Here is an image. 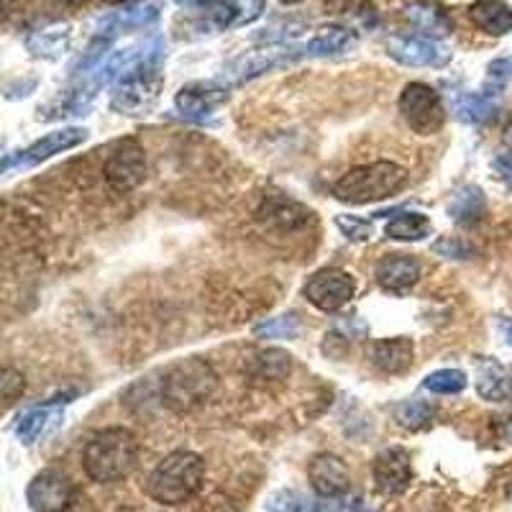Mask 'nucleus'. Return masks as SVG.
I'll return each mask as SVG.
<instances>
[{"label": "nucleus", "mask_w": 512, "mask_h": 512, "mask_svg": "<svg viewBox=\"0 0 512 512\" xmlns=\"http://www.w3.org/2000/svg\"><path fill=\"white\" fill-rule=\"evenodd\" d=\"M433 249H436L441 256H446V259H469V246L459 239H451V236L438 241Z\"/></svg>", "instance_id": "nucleus-38"}, {"label": "nucleus", "mask_w": 512, "mask_h": 512, "mask_svg": "<svg viewBox=\"0 0 512 512\" xmlns=\"http://www.w3.org/2000/svg\"><path fill=\"white\" fill-rule=\"evenodd\" d=\"M497 326H500L502 336H505V344L512 346V320L510 318H500V320H497Z\"/></svg>", "instance_id": "nucleus-40"}, {"label": "nucleus", "mask_w": 512, "mask_h": 512, "mask_svg": "<svg viewBox=\"0 0 512 512\" xmlns=\"http://www.w3.org/2000/svg\"><path fill=\"white\" fill-rule=\"evenodd\" d=\"M369 361L372 367L382 374H402L413 367L415 346L410 338H382L377 344L369 346Z\"/></svg>", "instance_id": "nucleus-17"}, {"label": "nucleus", "mask_w": 512, "mask_h": 512, "mask_svg": "<svg viewBox=\"0 0 512 512\" xmlns=\"http://www.w3.org/2000/svg\"><path fill=\"white\" fill-rule=\"evenodd\" d=\"M297 331H300V320L295 313L277 315L254 328L256 338H295Z\"/></svg>", "instance_id": "nucleus-32"}, {"label": "nucleus", "mask_w": 512, "mask_h": 512, "mask_svg": "<svg viewBox=\"0 0 512 512\" xmlns=\"http://www.w3.org/2000/svg\"><path fill=\"white\" fill-rule=\"evenodd\" d=\"M500 103L495 100V95H489L487 90L482 93H464L456 98L454 113L459 121L464 123H484L495 116Z\"/></svg>", "instance_id": "nucleus-28"}, {"label": "nucleus", "mask_w": 512, "mask_h": 512, "mask_svg": "<svg viewBox=\"0 0 512 512\" xmlns=\"http://www.w3.org/2000/svg\"><path fill=\"white\" fill-rule=\"evenodd\" d=\"M177 3L185 6L187 16L195 21L198 31H205V34L236 26V3L231 0H177Z\"/></svg>", "instance_id": "nucleus-16"}, {"label": "nucleus", "mask_w": 512, "mask_h": 512, "mask_svg": "<svg viewBox=\"0 0 512 512\" xmlns=\"http://www.w3.org/2000/svg\"><path fill=\"white\" fill-rule=\"evenodd\" d=\"M292 369V356L282 349L251 351L244 361V374L256 384H272L287 379Z\"/></svg>", "instance_id": "nucleus-18"}, {"label": "nucleus", "mask_w": 512, "mask_h": 512, "mask_svg": "<svg viewBox=\"0 0 512 512\" xmlns=\"http://www.w3.org/2000/svg\"><path fill=\"white\" fill-rule=\"evenodd\" d=\"M372 474L379 495L397 497L408 492L410 482H413V461H410V454L405 448L390 446L377 454Z\"/></svg>", "instance_id": "nucleus-9"}, {"label": "nucleus", "mask_w": 512, "mask_h": 512, "mask_svg": "<svg viewBox=\"0 0 512 512\" xmlns=\"http://www.w3.org/2000/svg\"><path fill=\"white\" fill-rule=\"evenodd\" d=\"M282 3H287V6H290V3H300V0H282Z\"/></svg>", "instance_id": "nucleus-43"}, {"label": "nucleus", "mask_w": 512, "mask_h": 512, "mask_svg": "<svg viewBox=\"0 0 512 512\" xmlns=\"http://www.w3.org/2000/svg\"><path fill=\"white\" fill-rule=\"evenodd\" d=\"M336 226L338 231L344 233L349 241H369L374 236V226L367 221V218H356V216H338L336 218Z\"/></svg>", "instance_id": "nucleus-34"}, {"label": "nucleus", "mask_w": 512, "mask_h": 512, "mask_svg": "<svg viewBox=\"0 0 512 512\" xmlns=\"http://www.w3.org/2000/svg\"><path fill=\"white\" fill-rule=\"evenodd\" d=\"M256 218L274 231H295L310 221V210L285 195H267L256 210Z\"/></svg>", "instance_id": "nucleus-15"}, {"label": "nucleus", "mask_w": 512, "mask_h": 512, "mask_svg": "<svg viewBox=\"0 0 512 512\" xmlns=\"http://www.w3.org/2000/svg\"><path fill=\"white\" fill-rule=\"evenodd\" d=\"M149 164H146V152L139 141H121L111 152L103 167L105 182L116 192H131L146 180Z\"/></svg>", "instance_id": "nucleus-7"}, {"label": "nucleus", "mask_w": 512, "mask_h": 512, "mask_svg": "<svg viewBox=\"0 0 512 512\" xmlns=\"http://www.w3.org/2000/svg\"><path fill=\"white\" fill-rule=\"evenodd\" d=\"M64 3H80V0H64Z\"/></svg>", "instance_id": "nucleus-44"}, {"label": "nucleus", "mask_w": 512, "mask_h": 512, "mask_svg": "<svg viewBox=\"0 0 512 512\" xmlns=\"http://www.w3.org/2000/svg\"><path fill=\"white\" fill-rule=\"evenodd\" d=\"M408 18L418 26L423 34L428 36H443L454 29V21L443 8H438L436 3H428V0H420V3H410L408 6Z\"/></svg>", "instance_id": "nucleus-27"}, {"label": "nucleus", "mask_w": 512, "mask_h": 512, "mask_svg": "<svg viewBox=\"0 0 512 512\" xmlns=\"http://www.w3.org/2000/svg\"><path fill=\"white\" fill-rule=\"evenodd\" d=\"M139 461V441L128 428H105L85 446L82 466L93 482L113 484L134 472Z\"/></svg>", "instance_id": "nucleus-1"}, {"label": "nucleus", "mask_w": 512, "mask_h": 512, "mask_svg": "<svg viewBox=\"0 0 512 512\" xmlns=\"http://www.w3.org/2000/svg\"><path fill=\"white\" fill-rule=\"evenodd\" d=\"M408 185V172L395 162H374L346 172L333 185V195L341 203L367 205L392 198L395 192Z\"/></svg>", "instance_id": "nucleus-5"}, {"label": "nucleus", "mask_w": 512, "mask_h": 512, "mask_svg": "<svg viewBox=\"0 0 512 512\" xmlns=\"http://www.w3.org/2000/svg\"><path fill=\"white\" fill-rule=\"evenodd\" d=\"M466 384H469V379L461 369H438V372L425 377L423 387L436 392V395H459L466 390Z\"/></svg>", "instance_id": "nucleus-31"}, {"label": "nucleus", "mask_w": 512, "mask_h": 512, "mask_svg": "<svg viewBox=\"0 0 512 512\" xmlns=\"http://www.w3.org/2000/svg\"><path fill=\"white\" fill-rule=\"evenodd\" d=\"M72 41V26L70 24H52L47 29H39L29 34L26 39V49L34 57L41 59H57L70 49Z\"/></svg>", "instance_id": "nucleus-26"}, {"label": "nucleus", "mask_w": 512, "mask_h": 512, "mask_svg": "<svg viewBox=\"0 0 512 512\" xmlns=\"http://www.w3.org/2000/svg\"><path fill=\"white\" fill-rule=\"evenodd\" d=\"M205 461L192 451H175L164 456L149 474L146 492L162 505H182L203 487Z\"/></svg>", "instance_id": "nucleus-4"}, {"label": "nucleus", "mask_w": 512, "mask_h": 512, "mask_svg": "<svg viewBox=\"0 0 512 512\" xmlns=\"http://www.w3.org/2000/svg\"><path fill=\"white\" fill-rule=\"evenodd\" d=\"M492 167H495L497 177H500L502 182H505L507 190L512 192V152L510 154H500V157L492 162Z\"/></svg>", "instance_id": "nucleus-39"}, {"label": "nucleus", "mask_w": 512, "mask_h": 512, "mask_svg": "<svg viewBox=\"0 0 512 512\" xmlns=\"http://www.w3.org/2000/svg\"><path fill=\"white\" fill-rule=\"evenodd\" d=\"M308 477L313 484L315 495L333 500V497H346L351 489V474L344 459L336 454H318L308 466Z\"/></svg>", "instance_id": "nucleus-13"}, {"label": "nucleus", "mask_w": 512, "mask_h": 512, "mask_svg": "<svg viewBox=\"0 0 512 512\" xmlns=\"http://www.w3.org/2000/svg\"><path fill=\"white\" fill-rule=\"evenodd\" d=\"M24 387H26L24 374L16 372V369H11V367H6V372H3V400L13 402L16 397H21Z\"/></svg>", "instance_id": "nucleus-36"}, {"label": "nucleus", "mask_w": 512, "mask_h": 512, "mask_svg": "<svg viewBox=\"0 0 512 512\" xmlns=\"http://www.w3.org/2000/svg\"><path fill=\"white\" fill-rule=\"evenodd\" d=\"M264 11V0H236V26L256 21Z\"/></svg>", "instance_id": "nucleus-37"}, {"label": "nucleus", "mask_w": 512, "mask_h": 512, "mask_svg": "<svg viewBox=\"0 0 512 512\" xmlns=\"http://www.w3.org/2000/svg\"><path fill=\"white\" fill-rule=\"evenodd\" d=\"M88 139V128H62V131H52L44 139H39L36 144H31L26 152L18 154V164H41L52 159L54 154H62L67 149H75L82 141Z\"/></svg>", "instance_id": "nucleus-20"}, {"label": "nucleus", "mask_w": 512, "mask_h": 512, "mask_svg": "<svg viewBox=\"0 0 512 512\" xmlns=\"http://www.w3.org/2000/svg\"><path fill=\"white\" fill-rule=\"evenodd\" d=\"M228 100V90L216 82H192L182 88L175 98L177 113L195 123H210L216 111Z\"/></svg>", "instance_id": "nucleus-12"}, {"label": "nucleus", "mask_w": 512, "mask_h": 512, "mask_svg": "<svg viewBox=\"0 0 512 512\" xmlns=\"http://www.w3.org/2000/svg\"><path fill=\"white\" fill-rule=\"evenodd\" d=\"M62 420V408L57 402H47V405H39V408L26 410L16 423V436L21 438V443L31 446V443L41 441V438L52 433L54 428Z\"/></svg>", "instance_id": "nucleus-22"}, {"label": "nucleus", "mask_w": 512, "mask_h": 512, "mask_svg": "<svg viewBox=\"0 0 512 512\" xmlns=\"http://www.w3.org/2000/svg\"><path fill=\"white\" fill-rule=\"evenodd\" d=\"M431 231V221H428L423 213H415V210L397 213V216L390 218V223L384 226V233L395 241H420L425 239V236H431Z\"/></svg>", "instance_id": "nucleus-29"}, {"label": "nucleus", "mask_w": 512, "mask_h": 512, "mask_svg": "<svg viewBox=\"0 0 512 512\" xmlns=\"http://www.w3.org/2000/svg\"><path fill=\"white\" fill-rule=\"evenodd\" d=\"M26 497L34 512H64L75 500V484L67 474L47 469L31 479Z\"/></svg>", "instance_id": "nucleus-10"}, {"label": "nucleus", "mask_w": 512, "mask_h": 512, "mask_svg": "<svg viewBox=\"0 0 512 512\" xmlns=\"http://www.w3.org/2000/svg\"><path fill=\"white\" fill-rule=\"evenodd\" d=\"M159 3H131V6H123L121 11L108 13L105 18L98 21L100 36H116L123 34V31H134V29H146L152 26L159 18Z\"/></svg>", "instance_id": "nucleus-19"}, {"label": "nucleus", "mask_w": 512, "mask_h": 512, "mask_svg": "<svg viewBox=\"0 0 512 512\" xmlns=\"http://www.w3.org/2000/svg\"><path fill=\"white\" fill-rule=\"evenodd\" d=\"M105 3H116V6H131V3H139V0H105Z\"/></svg>", "instance_id": "nucleus-42"}, {"label": "nucleus", "mask_w": 512, "mask_h": 512, "mask_svg": "<svg viewBox=\"0 0 512 512\" xmlns=\"http://www.w3.org/2000/svg\"><path fill=\"white\" fill-rule=\"evenodd\" d=\"M387 54L405 67H443L451 59V49L423 36H392L387 41Z\"/></svg>", "instance_id": "nucleus-11"}, {"label": "nucleus", "mask_w": 512, "mask_h": 512, "mask_svg": "<svg viewBox=\"0 0 512 512\" xmlns=\"http://www.w3.org/2000/svg\"><path fill=\"white\" fill-rule=\"evenodd\" d=\"M420 280V262L408 254H390L377 264V282L384 292L405 295Z\"/></svg>", "instance_id": "nucleus-14"}, {"label": "nucleus", "mask_w": 512, "mask_h": 512, "mask_svg": "<svg viewBox=\"0 0 512 512\" xmlns=\"http://www.w3.org/2000/svg\"><path fill=\"white\" fill-rule=\"evenodd\" d=\"M436 405L425 400H405L395 408V420L405 431H423L436 420Z\"/></svg>", "instance_id": "nucleus-30"}, {"label": "nucleus", "mask_w": 512, "mask_h": 512, "mask_svg": "<svg viewBox=\"0 0 512 512\" xmlns=\"http://www.w3.org/2000/svg\"><path fill=\"white\" fill-rule=\"evenodd\" d=\"M400 113L415 134H438L446 123V108L436 88L425 82H410L400 95Z\"/></svg>", "instance_id": "nucleus-6"}, {"label": "nucleus", "mask_w": 512, "mask_h": 512, "mask_svg": "<svg viewBox=\"0 0 512 512\" xmlns=\"http://www.w3.org/2000/svg\"><path fill=\"white\" fill-rule=\"evenodd\" d=\"M448 216L454 218V223L464 228H472L484 221L487 216V198H484L482 187L464 185L454 192V198L448 203Z\"/></svg>", "instance_id": "nucleus-23"}, {"label": "nucleus", "mask_w": 512, "mask_h": 512, "mask_svg": "<svg viewBox=\"0 0 512 512\" xmlns=\"http://www.w3.org/2000/svg\"><path fill=\"white\" fill-rule=\"evenodd\" d=\"M469 18L489 36H505L512 31V8L505 0H477L469 8Z\"/></svg>", "instance_id": "nucleus-24"}, {"label": "nucleus", "mask_w": 512, "mask_h": 512, "mask_svg": "<svg viewBox=\"0 0 512 512\" xmlns=\"http://www.w3.org/2000/svg\"><path fill=\"white\" fill-rule=\"evenodd\" d=\"M474 387H477L479 397L489 402L512 400V374L495 359L479 361Z\"/></svg>", "instance_id": "nucleus-21"}, {"label": "nucleus", "mask_w": 512, "mask_h": 512, "mask_svg": "<svg viewBox=\"0 0 512 512\" xmlns=\"http://www.w3.org/2000/svg\"><path fill=\"white\" fill-rule=\"evenodd\" d=\"M356 285L344 269H318V272L305 282L303 295L308 297V303L315 305L323 313H336L344 305L351 303L354 297Z\"/></svg>", "instance_id": "nucleus-8"}, {"label": "nucleus", "mask_w": 512, "mask_h": 512, "mask_svg": "<svg viewBox=\"0 0 512 512\" xmlns=\"http://www.w3.org/2000/svg\"><path fill=\"white\" fill-rule=\"evenodd\" d=\"M505 144L512 149V121L507 123V128H505Z\"/></svg>", "instance_id": "nucleus-41"}, {"label": "nucleus", "mask_w": 512, "mask_h": 512, "mask_svg": "<svg viewBox=\"0 0 512 512\" xmlns=\"http://www.w3.org/2000/svg\"><path fill=\"white\" fill-rule=\"evenodd\" d=\"M162 59L164 44L154 41L152 47H146V54L139 62L116 82L111 105L123 116H149L159 100L162 90Z\"/></svg>", "instance_id": "nucleus-2"}, {"label": "nucleus", "mask_w": 512, "mask_h": 512, "mask_svg": "<svg viewBox=\"0 0 512 512\" xmlns=\"http://www.w3.org/2000/svg\"><path fill=\"white\" fill-rule=\"evenodd\" d=\"M323 6L331 16L354 18V21H369L374 16L372 0H323Z\"/></svg>", "instance_id": "nucleus-33"}, {"label": "nucleus", "mask_w": 512, "mask_h": 512, "mask_svg": "<svg viewBox=\"0 0 512 512\" xmlns=\"http://www.w3.org/2000/svg\"><path fill=\"white\" fill-rule=\"evenodd\" d=\"M356 47V34L344 26H328V29H320L308 44L300 47L303 57H338V54H346Z\"/></svg>", "instance_id": "nucleus-25"}, {"label": "nucleus", "mask_w": 512, "mask_h": 512, "mask_svg": "<svg viewBox=\"0 0 512 512\" xmlns=\"http://www.w3.org/2000/svg\"><path fill=\"white\" fill-rule=\"evenodd\" d=\"M507 82H512V59H497L489 64L487 70V93L497 95L502 88H507Z\"/></svg>", "instance_id": "nucleus-35"}, {"label": "nucleus", "mask_w": 512, "mask_h": 512, "mask_svg": "<svg viewBox=\"0 0 512 512\" xmlns=\"http://www.w3.org/2000/svg\"><path fill=\"white\" fill-rule=\"evenodd\" d=\"M218 390V374L210 367V361L200 356H190L164 372L162 379V400L175 413H192L203 408Z\"/></svg>", "instance_id": "nucleus-3"}]
</instances>
